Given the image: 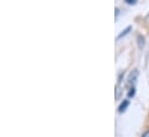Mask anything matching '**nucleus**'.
<instances>
[{"label": "nucleus", "instance_id": "nucleus-1", "mask_svg": "<svg viewBox=\"0 0 149 137\" xmlns=\"http://www.w3.org/2000/svg\"><path fill=\"white\" fill-rule=\"evenodd\" d=\"M138 75H139L138 69H133L132 73L130 74V77H128V86L130 88L131 86H134V83H135V81L138 78Z\"/></svg>", "mask_w": 149, "mask_h": 137}, {"label": "nucleus", "instance_id": "nucleus-2", "mask_svg": "<svg viewBox=\"0 0 149 137\" xmlns=\"http://www.w3.org/2000/svg\"><path fill=\"white\" fill-rule=\"evenodd\" d=\"M128 105H130V100H128V99H124V100H123V103L120 104V106H119V112H120V113L125 112Z\"/></svg>", "mask_w": 149, "mask_h": 137}, {"label": "nucleus", "instance_id": "nucleus-3", "mask_svg": "<svg viewBox=\"0 0 149 137\" xmlns=\"http://www.w3.org/2000/svg\"><path fill=\"white\" fill-rule=\"evenodd\" d=\"M138 44H139L140 48H142L145 46V38H143V36H141V35L138 36Z\"/></svg>", "mask_w": 149, "mask_h": 137}, {"label": "nucleus", "instance_id": "nucleus-4", "mask_svg": "<svg viewBox=\"0 0 149 137\" xmlns=\"http://www.w3.org/2000/svg\"><path fill=\"white\" fill-rule=\"evenodd\" d=\"M134 95H135V88L134 86H131L130 90H128V93H127V98L128 99H132L134 97Z\"/></svg>", "mask_w": 149, "mask_h": 137}, {"label": "nucleus", "instance_id": "nucleus-5", "mask_svg": "<svg viewBox=\"0 0 149 137\" xmlns=\"http://www.w3.org/2000/svg\"><path fill=\"white\" fill-rule=\"evenodd\" d=\"M131 30H132V27H127V28H126V29H125L124 31H121V34H120V35H119V36H118V39H120L121 37H124V36H126V35L128 34V33H130Z\"/></svg>", "mask_w": 149, "mask_h": 137}, {"label": "nucleus", "instance_id": "nucleus-6", "mask_svg": "<svg viewBox=\"0 0 149 137\" xmlns=\"http://www.w3.org/2000/svg\"><path fill=\"white\" fill-rule=\"evenodd\" d=\"M126 2H127V3H130V5H133V3H135V2H136V0H126Z\"/></svg>", "mask_w": 149, "mask_h": 137}, {"label": "nucleus", "instance_id": "nucleus-7", "mask_svg": "<svg viewBox=\"0 0 149 137\" xmlns=\"http://www.w3.org/2000/svg\"><path fill=\"white\" fill-rule=\"evenodd\" d=\"M142 137H149V130H148V131H146V133L142 135Z\"/></svg>", "mask_w": 149, "mask_h": 137}, {"label": "nucleus", "instance_id": "nucleus-8", "mask_svg": "<svg viewBox=\"0 0 149 137\" xmlns=\"http://www.w3.org/2000/svg\"><path fill=\"white\" fill-rule=\"evenodd\" d=\"M146 23H148L149 24V14L147 15V17H146Z\"/></svg>", "mask_w": 149, "mask_h": 137}]
</instances>
